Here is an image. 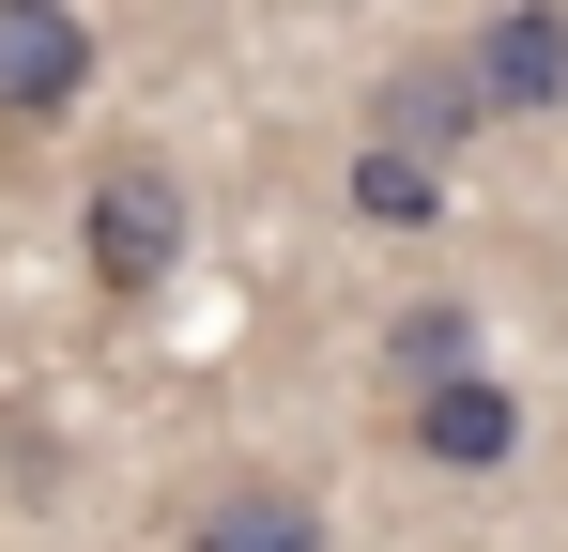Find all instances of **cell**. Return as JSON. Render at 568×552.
<instances>
[{
  "instance_id": "obj_1",
  "label": "cell",
  "mask_w": 568,
  "mask_h": 552,
  "mask_svg": "<svg viewBox=\"0 0 568 552\" xmlns=\"http://www.w3.org/2000/svg\"><path fill=\"white\" fill-rule=\"evenodd\" d=\"M78 262H93V292H170V262H185V184H170V154H108L93 184H78Z\"/></svg>"
},
{
  "instance_id": "obj_2",
  "label": "cell",
  "mask_w": 568,
  "mask_h": 552,
  "mask_svg": "<svg viewBox=\"0 0 568 552\" xmlns=\"http://www.w3.org/2000/svg\"><path fill=\"white\" fill-rule=\"evenodd\" d=\"M476 123H491V92H476L462 47H399V62L369 78V139H384V154H415V170H462Z\"/></svg>"
},
{
  "instance_id": "obj_3",
  "label": "cell",
  "mask_w": 568,
  "mask_h": 552,
  "mask_svg": "<svg viewBox=\"0 0 568 552\" xmlns=\"http://www.w3.org/2000/svg\"><path fill=\"white\" fill-rule=\"evenodd\" d=\"M93 92V16L78 0H0V123H62Z\"/></svg>"
},
{
  "instance_id": "obj_4",
  "label": "cell",
  "mask_w": 568,
  "mask_h": 552,
  "mask_svg": "<svg viewBox=\"0 0 568 552\" xmlns=\"http://www.w3.org/2000/svg\"><path fill=\"white\" fill-rule=\"evenodd\" d=\"M462 62H476V92H491V123H507V108H523V123L568 108V0H491L462 31Z\"/></svg>"
},
{
  "instance_id": "obj_5",
  "label": "cell",
  "mask_w": 568,
  "mask_h": 552,
  "mask_svg": "<svg viewBox=\"0 0 568 552\" xmlns=\"http://www.w3.org/2000/svg\"><path fill=\"white\" fill-rule=\"evenodd\" d=\"M399 430H415V460H446V476H507V460H523V399H507L491 368H462V384L399 399Z\"/></svg>"
},
{
  "instance_id": "obj_6",
  "label": "cell",
  "mask_w": 568,
  "mask_h": 552,
  "mask_svg": "<svg viewBox=\"0 0 568 552\" xmlns=\"http://www.w3.org/2000/svg\"><path fill=\"white\" fill-rule=\"evenodd\" d=\"M185 552H338V538H323V507H307V491H277V476H231V491L185 522Z\"/></svg>"
},
{
  "instance_id": "obj_7",
  "label": "cell",
  "mask_w": 568,
  "mask_h": 552,
  "mask_svg": "<svg viewBox=\"0 0 568 552\" xmlns=\"http://www.w3.org/2000/svg\"><path fill=\"white\" fill-rule=\"evenodd\" d=\"M462 368H491V354H476V307H462V292H415V307L384 323V384H399V399H430V384H462Z\"/></svg>"
},
{
  "instance_id": "obj_8",
  "label": "cell",
  "mask_w": 568,
  "mask_h": 552,
  "mask_svg": "<svg viewBox=\"0 0 568 552\" xmlns=\"http://www.w3.org/2000/svg\"><path fill=\"white\" fill-rule=\"evenodd\" d=\"M338 200H354L369 231H430V215H446V170H415V154H384V139H354V170H338Z\"/></svg>"
}]
</instances>
